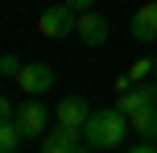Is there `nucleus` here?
<instances>
[{
  "mask_svg": "<svg viewBox=\"0 0 157 153\" xmlns=\"http://www.w3.org/2000/svg\"><path fill=\"white\" fill-rule=\"evenodd\" d=\"M124 128H132V124H128V116L120 112V108H95L83 132H87V145L116 149V145H124Z\"/></svg>",
  "mask_w": 157,
  "mask_h": 153,
  "instance_id": "obj_1",
  "label": "nucleus"
},
{
  "mask_svg": "<svg viewBox=\"0 0 157 153\" xmlns=\"http://www.w3.org/2000/svg\"><path fill=\"white\" fill-rule=\"evenodd\" d=\"M75 25H78V13L71 4H54V8L37 13V33L41 37H66V33H75Z\"/></svg>",
  "mask_w": 157,
  "mask_h": 153,
  "instance_id": "obj_2",
  "label": "nucleus"
},
{
  "mask_svg": "<svg viewBox=\"0 0 157 153\" xmlns=\"http://www.w3.org/2000/svg\"><path fill=\"white\" fill-rule=\"evenodd\" d=\"M17 128L25 132V141H33V137H41L46 132V124H50V108L46 104H37V99H25L21 108H17Z\"/></svg>",
  "mask_w": 157,
  "mask_h": 153,
  "instance_id": "obj_3",
  "label": "nucleus"
},
{
  "mask_svg": "<svg viewBox=\"0 0 157 153\" xmlns=\"http://www.w3.org/2000/svg\"><path fill=\"white\" fill-rule=\"evenodd\" d=\"M13 83L25 91V95H41V91L54 87V71H50L46 62H25V66H21V75H17Z\"/></svg>",
  "mask_w": 157,
  "mask_h": 153,
  "instance_id": "obj_4",
  "label": "nucleus"
},
{
  "mask_svg": "<svg viewBox=\"0 0 157 153\" xmlns=\"http://www.w3.org/2000/svg\"><path fill=\"white\" fill-rule=\"evenodd\" d=\"M75 33H78V41H83V46H103V41H108V17L103 13H78V25H75Z\"/></svg>",
  "mask_w": 157,
  "mask_h": 153,
  "instance_id": "obj_5",
  "label": "nucleus"
},
{
  "mask_svg": "<svg viewBox=\"0 0 157 153\" xmlns=\"http://www.w3.org/2000/svg\"><path fill=\"white\" fill-rule=\"evenodd\" d=\"M128 33H132L136 41H157V0H145L141 8L132 13V21H128Z\"/></svg>",
  "mask_w": 157,
  "mask_h": 153,
  "instance_id": "obj_6",
  "label": "nucleus"
},
{
  "mask_svg": "<svg viewBox=\"0 0 157 153\" xmlns=\"http://www.w3.org/2000/svg\"><path fill=\"white\" fill-rule=\"evenodd\" d=\"M116 108L132 120V116H141V112H149V108H157V95H153V87H128V91H120V99H116Z\"/></svg>",
  "mask_w": 157,
  "mask_h": 153,
  "instance_id": "obj_7",
  "label": "nucleus"
},
{
  "mask_svg": "<svg viewBox=\"0 0 157 153\" xmlns=\"http://www.w3.org/2000/svg\"><path fill=\"white\" fill-rule=\"evenodd\" d=\"M78 145H87V132L83 128H66V124H58L46 137V153H78Z\"/></svg>",
  "mask_w": 157,
  "mask_h": 153,
  "instance_id": "obj_8",
  "label": "nucleus"
},
{
  "mask_svg": "<svg viewBox=\"0 0 157 153\" xmlns=\"http://www.w3.org/2000/svg\"><path fill=\"white\" fill-rule=\"evenodd\" d=\"M54 112H58V124H66V128H87V120H91V108L78 95H66Z\"/></svg>",
  "mask_w": 157,
  "mask_h": 153,
  "instance_id": "obj_9",
  "label": "nucleus"
},
{
  "mask_svg": "<svg viewBox=\"0 0 157 153\" xmlns=\"http://www.w3.org/2000/svg\"><path fill=\"white\" fill-rule=\"evenodd\" d=\"M25 141V132L17 128V120H0V153H17Z\"/></svg>",
  "mask_w": 157,
  "mask_h": 153,
  "instance_id": "obj_10",
  "label": "nucleus"
},
{
  "mask_svg": "<svg viewBox=\"0 0 157 153\" xmlns=\"http://www.w3.org/2000/svg\"><path fill=\"white\" fill-rule=\"evenodd\" d=\"M145 75H153V58H136V62L128 66V79H132V87L145 79Z\"/></svg>",
  "mask_w": 157,
  "mask_h": 153,
  "instance_id": "obj_11",
  "label": "nucleus"
},
{
  "mask_svg": "<svg viewBox=\"0 0 157 153\" xmlns=\"http://www.w3.org/2000/svg\"><path fill=\"white\" fill-rule=\"evenodd\" d=\"M0 75H4V79H17V75H21V62H17V54H4V58H0Z\"/></svg>",
  "mask_w": 157,
  "mask_h": 153,
  "instance_id": "obj_12",
  "label": "nucleus"
},
{
  "mask_svg": "<svg viewBox=\"0 0 157 153\" xmlns=\"http://www.w3.org/2000/svg\"><path fill=\"white\" fill-rule=\"evenodd\" d=\"M13 116H17V104L13 99H0V120H13Z\"/></svg>",
  "mask_w": 157,
  "mask_h": 153,
  "instance_id": "obj_13",
  "label": "nucleus"
},
{
  "mask_svg": "<svg viewBox=\"0 0 157 153\" xmlns=\"http://www.w3.org/2000/svg\"><path fill=\"white\" fill-rule=\"evenodd\" d=\"M62 4H71L75 13H91V8H95V0H62Z\"/></svg>",
  "mask_w": 157,
  "mask_h": 153,
  "instance_id": "obj_14",
  "label": "nucleus"
},
{
  "mask_svg": "<svg viewBox=\"0 0 157 153\" xmlns=\"http://www.w3.org/2000/svg\"><path fill=\"white\" fill-rule=\"evenodd\" d=\"M153 75H157V58H153Z\"/></svg>",
  "mask_w": 157,
  "mask_h": 153,
  "instance_id": "obj_15",
  "label": "nucleus"
},
{
  "mask_svg": "<svg viewBox=\"0 0 157 153\" xmlns=\"http://www.w3.org/2000/svg\"><path fill=\"white\" fill-rule=\"evenodd\" d=\"M153 95H157V87H153Z\"/></svg>",
  "mask_w": 157,
  "mask_h": 153,
  "instance_id": "obj_16",
  "label": "nucleus"
},
{
  "mask_svg": "<svg viewBox=\"0 0 157 153\" xmlns=\"http://www.w3.org/2000/svg\"><path fill=\"white\" fill-rule=\"evenodd\" d=\"M153 141H157V137H153Z\"/></svg>",
  "mask_w": 157,
  "mask_h": 153,
  "instance_id": "obj_17",
  "label": "nucleus"
}]
</instances>
